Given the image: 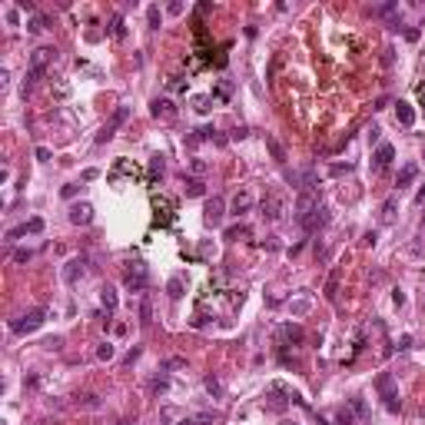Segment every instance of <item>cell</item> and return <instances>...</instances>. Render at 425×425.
Instances as JSON below:
<instances>
[{
  "label": "cell",
  "instance_id": "6da1fadb",
  "mask_svg": "<svg viewBox=\"0 0 425 425\" xmlns=\"http://www.w3.org/2000/svg\"><path fill=\"white\" fill-rule=\"evenodd\" d=\"M176 223V200H169L163 193H153V226L157 229H166V226Z\"/></svg>",
  "mask_w": 425,
  "mask_h": 425
},
{
  "label": "cell",
  "instance_id": "7a4b0ae2",
  "mask_svg": "<svg viewBox=\"0 0 425 425\" xmlns=\"http://www.w3.org/2000/svg\"><path fill=\"white\" fill-rule=\"evenodd\" d=\"M296 223H299L302 233L313 236V233H319L322 226H329V210H325L322 203H319V206H313L309 212H299V216H296Z\"/></svg>",
  "mask_w": 425,
  "mask_h": 425
},
{
  "label": "cell",
  "instance_id": "3957f363",
  "mask_svg": "<svg viewBox=\"0 0 425 425\" xmlns=\"http://www.w3.org/2000/svg\"><path fill=\"white\" fill-rule=\"evenodd\" d=\"M123 282H126V289H133V292H143L146 286H150V272H146V263H143V259H133V263L126 266Z\"/></svg>",
  "mask_w": 425,
  "mask_h": 425
},
{
  "label": "cell",
  "instance_id": "277c9868",
  "mask_svg": "<svg viewBox=\"0 0 425 425\" xmlns=\"http://www.w3.org/2000/svg\"><path fill=\"white\" fill-rule=\"evenodd\" d=\"M259 210H263L266 219H282V212H286V196H282L279 190H266V196H263V203H259Z\"/></svg>",
  "mask_w": 425,
  "mask_h": 425
},
{
  "label": "cell",
  "instance_id": "5b68a950",
  "mask_svg": "<svg viewBox=\"0 0 425 425\" xmlns=\"http://www.w3.org/2000/svg\"><path fill=\"white\" fill-rule=\"evenodd\" d=\"M47 322V309H30L27 316H20V319H13V332H20V336H27V332H37L40 325Z\"/></svg>",
  "mask_w": 425,
  "mask_h": 425
},
{
  "label": "cell",
  "instance_id": "8992f818",
  "mask_svg": "<svg viewBox=\"0 0 425 425\" xmlns=\"http://www.w3.org/2000/svg\"><path fill=\"white\" fill-rule=\"evenodd\" d=\"M126 120H130V106H116V113L110 116V123H106V126L100 130V133H97V143H106V140H113L116 126H123Z\"/></svg>",
  "mask_w": 425,
  "mask_h": 425
},
{
  "label": "cell",
  "instance_id": "52a82bcc",
  "mask_svg": "<svg viewBox=\"0 0 425 425\" xmlns=\"http://www.w3.org/2000/svg\"><path fill=\"white\" fill-rule=\"evenodd\" d=\"M282 395H289L282 382H276V385H269L266 399H263V402H266V409H272V412H286V399H282Z\"/></svg>",
  "mask_w": 425,
  "mask_h": 425
},
{
  "label": "cell",
  "instance_id": "ba28073f",
  "mask_svg": "<svg viewBox=\"0 0 425 425\" xmlns=\"http://www.w3.org/2000/svg\"><path fill=\"white\" fill-rule=\"evenodd\" d=\"M226 216V203L223 196H212V200H206V223L210 226H219Z\"/></svg>",
  "mask_w": 425,
  "mask_h": 425
},
{
  "label": "cell",
  "instance_id": "9c48e42d",
  "mask_svg": "<svg viewBox=\"0 0 425 425\" xmlns=\"http://www.w3.org/2000/svg\"><path fill=\"white\" fill-rule=\"evenodd\" d=\"M253 203H256V200H253V193H249L246 186H239V190H236V196H233V203H229V210H233L236 216H243V212L253 210Z\"/></svg>",
  "mask_w": 425,
  "mask_h": 425
},
{
  "label": "cell",
  "instance_id": "30bf717a",
  "mask_svg": "<svg viewBox=\"0 0 425 425\" xmlns=\"http://www.w3.org/2000/svg\"><path fill=\"white\" fill-rule=\"evenodd\" d=\"M150 113H153L157 120H173V116H176V106H173V100H166V97H157V100L150 103Z\"/></svg>",
  "mask_w": 425,
  "mask_h": 425
},
{
  "label": "cell",
  "instance_id": "8fae6325",
  "mask_svg": "<svg viewBox=\"0 0 425 425\" xmlns=\"http://www.w3.org/2000/svg\"><path fill=\"white\" fill-rule=\"evenodd\" d=\"M50 60H56V50H53V47H37L34 53H30V67L47 70V63H50Z\"/></svg>",
  "mask_w": 425,
  "mask_h": 425
},
{
  "label": "cell",
  "instance_id": "7c38bea8",
  "mask_svg": "<svg viewBox=\"0 0 425 425\" xmlns=\"http://www.w3.org/2000/svg\"><path fill=\"white\" fill-rule=\"evenodd\" d=\"M313 206H319V190H299V200H296V216H299V212H309Z\"/></svg>",
  "mask_w": 425,
  "mask_h": 425
},
{
  "label": "cell",
  "instance_id": "4fadbf2b",
  "mask_svg": "<svg viewBox=\"0 0 425 425\" xmlns=\"http://www.w3.org/2000/svg\"><path fill=\"white\" fill-rule=\"evenodd\" d=\"M90 219H93V206H90V203H77V206L70 210V223L73 226H87Z\"/></svg>",
  "mask_w": 425,
  "mask_h": 425
},
{
  "label": "cell",
  "instance_id": "5bb4252c",
  "mask_svg": "<svg viewBox=\"0 0 425 425\" xmlns=\"http://www.w3.org/2000/svg\"><path fill=\"white\" fill-rule=\"evenodd\" d=\"M392 159H395V150H392V143H382L379 150H375V173H385Z\"/></svg>",
  "mask_w": 425,
  "mask_h": 425
},
{
  "label": "cell",
  "instance_id": "9a60e30c",
  "mask_svg": "<svg viewBox=\"0 0 425 425\" xmlns=\"http://www.w3.org/2000/svg\"><path fill=\"white\" fill-rule=\"evenodd\" d=\"M83 272H87V263H83V259H70L67 266H63V282H70V286H73Z\"/></svg>",
  "mask_w": 425,
  "mask_h": 425
},
{
  "label": "cell",
  "instance_id": "2e32d148",
  "mask_svg": "<svg viewBox=\"0 0 425 425\" xmlns=\"http://www.w3.org/2000/svg\"><path fill=\"white\" fill-rule=\"evenodd\" d=\"M163 173H166V163H163V157H153V159H150V173H146V183H150V186H157L159 179H163Z\"/></svg>",
  "mask_w": 425,
  "mask_h": 425
},
{
  "label": "cell",
  "instance_id": "e0dca14e",
  "mask_svg": "<svg viewBox=\"0 0 425 425\" xmlns=\"http://www.w3.org/2000/svg\"><path fill=\"white\" fill-rule=\"evenodd\" d=\"M120 176H140V169H136L133 163H126V159H116V166L110 169V179L116 183Z\"/></svg>",
  "mask_w": 425,
  "mask_h": 425
},
{
  "label": "cell",
  "instance_id": "ac0fdd59",
  "mask_svg": "<svg viewBox=\"0 0 425 425\" xmlns=\"http://www.w3.org/2000/svg\"><path fill=\"white\" fill-rule=\"evenodd\" d=\"M279 339L286 342V346H289V342L299 346V342H302V329H299V325H292V322H286V325H279Z\"/></svg>",
  "mask_w": 425,
  "mask_h": 425
},
{
  "label": "cell",
  "instance_id": "d6986e66",
  "mask_svg": "<svg viewBox=\"0 0 425 425\" xmlns=\"http://www.w3.org/2000/svg\"><path fill=\"white\" fill-rule=\"evenodd\" d=\"M415 176H419V166H415V163H405V166L399 169V179H395V186H399V190H405V186H409Z\"/></svg>",
  "mask_w": 425,
  "mask_h": 425
},
{
  "label": "cell",
  "instance_id": "ffe728a7",
  "mask_svg": "<svg viewBox=\"0 0 425 425\" xmlns=\"http://www.w3.org/2000/svg\"><path fill=\"white\" fill-rule=\"evenodd\" d=\"M395 120H399L402 126H412L415 123V110L409 106V103H399V106H395Z\"/></svg>",
  "mask_w": 425,
  "mask_h": 425
},
{
  "label": "cell",
  "instance_id": "44dd1931",
  "mask_svg": "<svg viewBox=\"0 0 425 425\" xmlns=\"http://www.w3.org/2000/svg\"><path fill=\"white\" fill-rule=\"evenodd\" d=\"M266 150H269V153H272V159H276L279 166H282V163H286V150H282V143H279V140H276V136H266Z\"/></svg>",
  "mask_w": 425,
  "mask_h": 425
},
{
  "label": "cell",
  "instance_id": "7402d4cb",
  "mask_svg": "<svg viewBox=\"0 0 425 425\" xmlns=\"http://www.w3.org/2000/svg\"><path fill=\"white\" fill-rule=\"evenodd\" d=\"M100 302H103V309H106V316L116 313V292H113L110 286H103L100 289Z\"/></svg>",
  "mask_w": 425,
  "mask_h": 425
},
{
  "label": "cell",
  "instance_id": "603a6c76",
  "mask_svg": "<svg viewBox=\"0 0 425 425\" xmlns=\"http://www.w3.org/2000/svg\"><path fill=\"white\" fill-rule=\"evenodd\" d=\"M47 23H50L47 13H34V17L27 20V34H40V30H47Z\"/></svg>",
  "mask_w": 425,
  "mask_h": 425
},
{
  "label": "cell",
  "instance_id": "cb8c5ba5",
  "mask_svg": "<svg viewBox=\"0 0 425 425\" xmlns=\"http://www.w3.org/2000/svg\"><path fill=\"white\" fill-rule=\"evenodd\" d=\"M44 73H47V70H37V67L27 70V80H23V87H20V90H23V97H27V93L37 87V80H44Z\"/></svg>",
  "mask_w": 425,
  "mask_h": 425
},
{
  "label": "cell",
  "instance_id": "d4e9b609",
  "mask_svg": "<svg viewBox=\"0 0 425 425\" xmlns=\"http://www.w3.org/2000/svg\"><path fill=\"white\" fill-rule=\"evenodd\" d=\"M212 419H216V412H196V415H190V419H183L179 425H212Z\"/></svg>",
  "mask_w": 425,
  "mask_h": 425
},
{
  "label": "cell",
  "instance_id": "484cf974",
  "mask_svg": "<svg viewBox=\"0 0 425 425\" xmlns=\"http://www.w3.org/2000/svg\"><path fill=\"white\" fill-rule=\"evenodd\" d=\"M375 389L382 392V399H385V395H395V382H392L389 372H382L379 379H375Z\"/></svg>",
  "mask_w": 425,
  "mask_h": 425
},
{
  "label": "cell",
  "instance_id": "4316f807",
  "mask_svg": "<svg viewBox=\"0 0 425 425\" xmlns=\"http://www.w3.org/2000/svg\"><path fill=\"white\" fill-rule=\"evenodd\" d=\"M183 190H186V196H193V200H196V196H203V193H206V183H203V179H186V183H183Z\"/></svg>",
  "mask_w": 425,
  "mask_h": 425
},
{
  "label": "cell",
  "instance_id": "83f0119b",
  "mask_svg": "<svg viewBox=\"0 0 425 425\" xmlns=\"http://www.w3.org/2000/svg\"><path fill=\"white\" fill-rule=\"evenodd\" d=\"M110 37H116V40H123L126 37V27H123V17H120V13H113L110 17Z\"/></svg>",
  "mask_w": 425,
  "mask_h": 425
},
{
  "label": "cell",
  "instance_id": "f1b7e54d",
  "mask_svg": "<svg viewBox=\"0 0 425 425\" xmlns=\"http://www.w3.org/2000/svg\"><path fill=\"white\" fill-rule=\"evenodd\" d=\"M166 292H169V299H179V296L186 292V282L179 279V276H173V279L166 282Z\"/></svg>",
  "mask_w": 425,
  "mask_h": 425
},
{
  "label": "cell",
  "instance_id": "f546056e",
  "mask_svg": "<svg viewBox=\"0 0 425 425\" xmlns=\"http://www.w3.org/2000/svg\"><path fill=\"white\" fill-rule=\"evenodd\" d=\"M159 20H163V13H159V7H157V3H150V7H146V23H150V27L157 30V27H159Z\"/></svg>",
  "mask_w": 425,
  "mask_h": 425
},
{
  "label": "cell",
  "instance_id": "4dcf8cb0",
  "mask_svg": "<svg viewBox=\"0 0 425 425\" xmlns=\"http://www.w3.org/2000/svg\"><path fill=\"white\" fill-rule=\"evenodd\" d=\"M356 422V412H352V405L349 409H339L336 412V425H352Z\"/></svg>",
  "mask_w": 425,
  "mask_h": 425
},
{
  "label": "cell",
  "instance_id": "1f68e13d",
  "mask_svg": "<svg viewBox=\"0 0 425 425\" xmlns=\"http://www.w3.org/2000/svg\"><path fill=\"white\" fill-rule=\"evenodd\" d=\"M203 385H206V392H210V395H216V399L223 395V385H219V379H216V375H206V382H203Z\"/></svg>",
  "mask_w": 425,
  "mask_h": 425
},
{
  "label": "cell",
  "instance_id": "d6a6232c",
  "mask_svg": "<svg viewBox=\"0 0 425 425\" xmlns=\"http://www.w3.org/2000/svg\"><path fill=\"white\" fill-rule=\"evenodd\" d=\"M186 87H190V80H186V77H169V90H176V93H186Z\"/></svg>",
  "mask_w": 425,
  "mask_h": 425
},
{
  "label": "cell",
  "instance_id": "836d02e7",
  "mask_svg": "<svg viewBox=\"0 0 425 425\" xmlns=\"http://www.w3.org/2000/svg\"><path fill=\"white\" fill-rule=\"evenodd\" d=\"M193 106H196L200 113H210V110H212V97H196V100H193Z\"/></svg>",
  "mask_w": 425,
  "mask_h": 425
},
{
  "label": "cell",
  "instance_id": "e575fe53",
  "mask_svg": "<svg viewBox=\"0 0 425 425\" xmlns=\"http://www.w3.org/2000/svg\"><path fill=\"white\" fill-rule=\"evenodd\" d=\"M77 405H83V409H100V399H97V395H80Z\"/></svg>",
  "mask_w": 425,
  "mask_h": 425
},
{
  "label": "cell",
  "instance_id": "d590c367",
  "mask_svg": "<svg viewBox=\"0 0 425 425\" xmlns=\"http://www.w3.org/2000/svg\"><path fill=\"white\" fill-rule=\"evenodd\" d=\"M392 216H395V196H389V200H385V206H382V219H385V223H389Z\"/></svg>",
  "mask_w": 425,
  "mask_h": 425
},
{
  "label": "cell",
  "instance_id": "8d00e7d4",
  "mask_svg": "<svg viewBox=\"0 0 425 425\" xmlns=\"http://www.w3.org/2000/svg\"><path fill=\"white\" fill-rule=\"evenodd\" d=\"M20 236H27V223H23V226H13V229H7V243H17Z\"/></svg>",
  "mask_w": 425,
  "mask_h": 425
},
{
  "label": "cell",
  "instance_id": "74e56055",
  "mask_svg": "<svg viewBox=\"0 0 425 425\" xmlns=\"http://www.w3.org/2000/svg\"><path fill=\"white\" fill-rule=\"evenodd\" d=\"M385 409H389V412H399V409H402V399H399V392H395V395H385Z\"/></svg>",
  "mask_w": 425,
  "mask_h": 425
},
{
  "label": "cell",
  "instance_id": "f35d334b",
  "mask_svg": "<svg viewBox=\"0 0 425 425\" xmlns=\"http://www.w3.org/2000/svg\"><path fill=\"white\" fill-rule=\"evenodd\" d=\"M97 359H103V362L113 359V346H110V342H100V346H97Z\"/></svg>",
  "mask_w": 425,
  "mask_h": 425
},
{
  "label": "cell",
  "instance_id": "ab89813d",
  "mask_svg": "<svg viewBox=\"0 0 425 425\" xmlns=\"http://www.w3.org/2000/svg\"><path fill=\"white\" fill-rule=\"evenodd\" d=\"M352 412H356L359 419H366V415H369V405L362 402V399H352Z\"/></svg>",
  "mask_w": 425,
  "mask_h": 425
},
{
  "label": "cell",
  "instance_id": "60d3db41",
  "mask_svg": "<svg viewBox=\"0 0 425 425\" xmlns=\"http://www.w3.org/2000/svg\"><path fill=\"white\" fill-rule=\"evenodd\" d=\"M77 193H80V183H67V186L60 190V196H63V200H73Z\"/></svg>",
  "mask_w": 425,
  "mask_h": 425
},
{
  "label": "cell",
  "instance_id": "b9f144b4",
  "mask_svg": "<svg viewBox=\"0 0 425 425\" xmlns=\"http://www.w3.org/2000/svg\"><path fill=\"white\" fill-rule=\"evenodd\" d=\"M239 236H249V226H233V229H226V239H239Z\"/></svg>",
  "mask_w": 425,
  "mask_h": 425
},
{
  "label": "cell",
  "instance_id": "7bdbcfd3",
  "mask_svg": "<svg viewBox=\"0 0 425 425\" xmlns=\"http://www.w3.org/2000/svg\"><path fill=\"white\" fill-rule=\"evenodd\" d=\"M44 219H40V216H34V219H30V223H27V233H44Z\"/></svg>",
  "mask_w": 425,
  "mask_h": 425
},
{
  "label": "cell",
  "instance_id": "ee69618b",
  "mask_svg": "<svg viewBox=\"0 0 425 425\" xmlns=\"http://www.w3.org/2000/svg\"><path fill=\"white\" fill-rule=\"evenodd\" d=\"M169 389V379L166 375H157V379H153V392H166Z\"/></svg>",
  "mask_w": 425,
  "mask_h": 425
},
{
  "label": "cell",
  "instance_id": "f6af8a7d",
  "mask_svg": "<svg viewBox=\"0 0 425 425\" xmlns=\"http://www.w3.org/2000/svg\"><path fill=\"white\" fill-rule=\"evenodd\" d=\"M30 259H34L30 249H17V253H13V263H30Z\"/></svg>",
  "mask_w": 425,
  "mask_h": 425
},
{
  "label": "cell",
  "instance_id": "bcb514c9",
  "mask_svg": "<svg viewBox=\"0 0 425 425\" xmlns=\"http://www.w3.org/2000/svg\"><path fill=\"white\" fill-rule=\"evenodd\" d=\"M140 352H143V349H140V346H136V349H130V352H126V356H123V366H133L136 359H140Z\"/></svg>",
  "mask_w": 425,
  "mask_h": 425
},
{
  "label": "cell",
  "instance_id": "7dc6e473",
  "mask_svg": "<svg viewBox=\"0 0 425 425\" xmlns=\"http://www.w3.org/2000/svg\"><path fill=\"white\" fill-rule=\"evenodd\" d=\"M306 309H309V302H306V299L292 302V313H296V316H302V313H306Z\"/></svg>",
  "mask_w": 425,
  "mask_h": 425
},
{
  "label": "cell",
  "instance_id": "c3c4849f",
  "mask_svg": "<svg viewBox=\"0 0 425 425\" xmlns=\"http://www.w3.org/2000/svg\"><path fill=\"white\" fill-rule=\"evenodd\" d=\"M216 97H219V100H229V83H219V87H216Z\"/></svg>",
  "mask_w": 425,
  "mask_h": 425
},
{
  "label": "cell",
  "instance_id": "681fc988",
  "mask_svg": "<svg viewBox=\"0 0 425 425\" xmlns=\"http://www.w3.org/2000/svg\"><path fill=\"white\" fill-rule=\"evenodd\" d=\"M190 166H193V169H196V173H206V163H203V159H200V157H193V159H190Z\"/></svg>",
  "mask_w": 425,
  "mask_h": 425
},
{
  "label": "cell",
  "instance_id": "f907efd6",
  "mask_svg": "<svg viewBox=\"0 0 425 425\" xmlns=\"http://www.w3.org/2000/svg\"><path fill=\"white\" fill-rule=\"evenodd\" d=\"M140 319H143V325L150 322V302H146V299H143V306H140Z\"/></svg>",
  "mask_w": 425,
  "mask_h": 425
},
{
  "label": "cell",
  "instance_id": "816d5d0a",
  "mask_svg": "<svg viewBox=\"0 0 425 425\" xmlns=\"http://www.w3.org/2000/svg\"><path fill=\"white\" fill-rule=\"evenodd\" d=\"M392 302H395V306H405V292L395 289V292H392Z\"/></svg>",
  "mask_w": 425,
  "mask_h": 425
},
{
  "label": "cell",
  "instance_id": "f5cc1de1",
  "mask_svg": "<svg viewBox=\"0 0 425 425\" xmlns=\"http://www.w3.org/2000/svg\"><path fill=\"white\" fill-rule=\"evenodd\" d=\"M349 169H352L349 163H346V166H342V163H336V166H332V176H342V173H349Z\"/></svg>",
  "mask_w": 425,
  "mask_h": 425
},
{
  "label": "cell",
  "instance_id": "db71d44e",
  "mask_svg": "<svg viewBox=\"0 0 425 425\" xmlns=\"http://www.w3.org/2000/svg\"><path fill=\"white\" fill-rule=\"evenodd\" d=\"M17 7H20V10H27V13H37V10H34V3H30V0H17Z\"/></svg>",
  "mask_w": 425,
  "mask_h": 425
},
{
  "label": "cell",
  "instance_id": "11a10c76",
  "mask_svg": "<svg viewBox=\"0 0 425 425\" xmlns=\"http://www.w3.org/2000/svg\"><path fill=\"white\" fill-rule=\"evenodd\" d=\"M37 159H44L47 163V159H50V150H47V146H37Z\"/></svg>",
  "mask_w": 425,
  "mask_h": 425
},
{
  "label": "cell",
  "instance_id": "9f6ffc18",
  "mask_svg": "<svg viewBox=\"0 0 425 425\" xmlns=\"http://www.w3.org/2000/svg\"><path fill=\"white\" fill-rule=\"evenodd\" d=\"M362 246H375V233H366V236H362Z\"/></svg>",
  "mask_w": 425,
  "mask_h": 425
},
{
  "label": "cell",
  "instance_id": "6f0895ef",
  "mask_svg": "<svg viewBox=\"0 0 425 425\" xmlns=\"http://www.w3.org/2000/svg\"><path fill=\"white\" fill-rule=\"evenodd\" d=\"M415 203H425V186H422L419 193H415Z\"/></svg>",
  "mask_w": 425,
  "mask_h": 425
},
{
  "label": "cell",
  "instance_id": "680465c9",
  "mask_svg": "<svg viewBox=\"0 0 425 425\" xmlns=\"http://www.w3.org/2000/svg\"><path fill=\"white\" fill-rule=\"evenodd\" d=\"M419 97H422V100H425V83H419Z\"/></svg>",
  "mask_w": 425,
  "mask_h": 425
},
{
  "label": "cell",
  "instance_id": "91938a15",
  "mask_svg": "<svg viewBox=\"0 0 425 425\" xmlns=\"http://www.w3.org/2000/svg\"><path fill=\"white\" fill-rule=\"evenodd\" d=\"M282 425H299V422H282Z\"/></svg>",
  "mask_w": 425,
  "mask_h": 425
},
{
  "label": "cell",
  "instance_id": "94428289",
  "mask_svg": "<svg viewBox=\"0 0 425 425\" xmlns=\"http://www.w3.org/2000/svg\"><path fill=\"white\" fill-rule=\"evenodd\" d=\"M123 425H130V422H123Z\"/></svg>",
  "mask_w": 425,
  "mask_h": 425
}]
</instances>
